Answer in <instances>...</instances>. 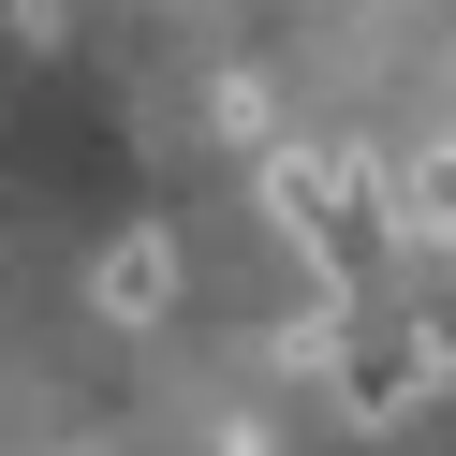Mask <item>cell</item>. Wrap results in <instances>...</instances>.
Returning <instances> with one entry per match:
<instances>
[{"label": "cell", "instance_id": "6", "mask_svg": "<svg viewBox=\"0 0 456 456\" xmlns=\"http://www.w3.org/2000/svg\"><path fill=\"white\" fill-rule=\"evenodd\" d=\"M207 133H236V148H265V89H250V74H221V89H207Z\"/></svg>", "mask_w": 456, "mask_h": 456}, {"label": "cell", "instance_id": "5", "mask_svg": "<svg viewBox=\"0 0 456 456\" xmlns=\"http://www.w3.org/2000/svg\"><path fill=\"white\" fill-rule=\"evenodd\" d=\"M397 324H412V338H427V368H442V383H456V265H442V280H427V295H412V309H397Z\"/></svg>", "mask_w": 456, "mask_h": 456}, {"label": "cell", "instance_id": "1", "mask_svg": "<svg viewBox=\"0 0 456 456\" xmlns=\"http://www.w3.org/2000/svg\"><path fill=\"white\" fill-rule=\"evenodd\" d=\"M265 221L338 280V295H368V265L397 250V221H383V162H354V148H265Z\"/></svg>", "mask_w": 456, "mask_h": 456}, {"label": "cell", "instance_id": "4", "mask_svg": "<svg viewBox=\"0 0 456 456\" xmlns=\"http://www.w3.org/2000/svg\"><path fill=\"white\" fill-rule=\"evenodd\" d=\"M383 221H397L412 250H456V133H442V148H412V162L383 177Z\"/></svg>", "mask_w": 456, "mask_h": 456}, {"label": "cell", "instance_id": "3", "mask_svg": "<svg viewBox=\"0 0 456 456\" xmlns=\"http://www.w3.org/2000/svg\"><path fill=\"white\" fill-rule=\"evenodd\" d=\"M89 309H103V324H162V309H177V221H133V236L103 250Z\"/></svg>", "mask_w": 456, "mask_h": 456}, {"label": "cell", "instance_id": "2", "mask_svg": "<svg viewBox=\"0 0 456 456\" xmlns=\"http://www.w3.org/2000/svg\"><path fill=\"white\" fill-rule=\"evenodd\" d=\"M324 368H338V412H354V427H397V412H427V383H442V368H427V338L397 324V309H383V324H354Z\"/></svg>", "mask_w": 456, "mask_h": 456}]
</instances>
